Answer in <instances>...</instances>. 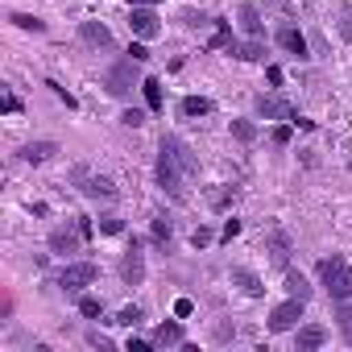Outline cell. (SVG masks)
<instances>
[{"instance_id":"1","label":"cell","mask_w":352,"mask_h":352,"mask_svg":"<svg viewBox=\"0 0 352 352\" xmlns=\"http://www.w3.org/2000/svg\"><path fill=\"white\" fill-rule=\"evenodd\" d=\"M187 174H195L191 149H187L179 137H162V149H157V187H162L174 204L187 199Z\"/></svg>"},{"instance_id":"2","label":"cell","mask_w":352,"mask_h":352,"mask_svg":"<svg viewBox=\"0 0 352 352\" xmlns=\"http://www.w3.org/2000/svg\"><path fill=\"white\" fill-rule=\"evenodd\" d=\"M319 282H323V290L331 294V302H340V298L352 302V265H348L340 253H331V257L319 261Z\"/></svg>"},{"instance_id":"3","label":"cell","mask_w":352,"mask_h":352,"mask_svg":"<svg viewBox=\"0 0 352 352\" xmlns=\"http://www.w3.org/2000/svg\"><path fill=\"white\" fill-rule=\"evenodd\" d=\"M137 58H120L116 67H108V75H104V87H108V96H116V100H124L129 91H133V83H137Z\"/></svg>"},{"instance_id":"4","label":"cell","mask_w":352,"mask_h":352,"mask_svg":"<svg viewBox=\"0 0 352 352\" xmlns=\"http://www.w3.org/2000/svg\"><path fill=\"white\" fill-rule=\"evenodd\" d=\"M302 307H307V302L290 294L286 302H278V307L270 311V323H265V327H270L274 336H282V331H294V327H298V319H302Z\"/></svg>"},{"instance_id":"5","label":"cell","mask_w":352,"mask_h":352,"mask_svg":"<svg viewBox=\"0 0 352 352\" xmlns=\"http://www.w3.org/2000/svg\"><path fill=\"white\" fill-rule=\"evenodd\" d=\"M100 278V270H96V261H71L63 274H58V286L67 290V294H79L83 286H91Z\"/></svg>"},{"instance_id":"6","label":"cell","mask_w":352,"mask_h":352,"mask_svg":"<svg viewBox=\"0 0 352 352\" xmlns=\"http://www.w3.org/2000/svg\"><path fill=\"white\" fill-rule=\"evenodd\" d=\"M265 253H270V261H274V265L290 270V253H294L290 232H286V228H270V232H265Z\"/></svg>"},{"instance_id":"7","label":"cell","mask_w":352,"mask_h":352,"mask_svg":"<svg viewBox=\"0 0 352 352\" xmlns=\"http://www.w3.org/2000/svg\"><path fill=\"white\" fill-rule=\"evenodd\" d=\"M120 278H124V286H141V282H145V257H141V245H137V241H133L129 253L120 257Z\"/></svg>"},{"instance_id":"8","label":"cell","mask_w":352,"mask_h":352,"mask_svg":"<svg viewBox=\"0 0 352 352\" xmlns=\"http://www.w3.org/2000/svg\"><path fill=\"white\" fill-rule=\"evenodd\" d=\"M129 30H133V38H141V42H153V38L162 34L157 17H153L149 9H133V13H129Z\"/></svg>"},{"instance_id":"9","label":"cell","mask_w":352,"mask_h":352,"mask_svg":"<svg viewBox=\"0 0 352 352\" xmlns=\"http://www.w3.org/2000/svg\"><path fill=\"white\" fill-rule=\"evenodd\" d=\"M75 179H83V195H87V199H104V204L116 199V183H112V179H87L83 166L75 170Z\"/></svg>"},{"instance_id":"10","label":"cell","mask_w":352,"mask_h":352,"mask_svg":"<svg viewBox=\"0 0 352 352\" xmlns=\"http://www.w3.org/2000/svg\"><path fill=\"white\" fill-rule=\"evenodd\" d=\"M257 116H265V120H290L294 124V108L286 104V100H278V96H257Z\"/></svg>"},{"instance_id":"11","label":"cell","mask_w":352,"mask_h":352,"mask_svg":"<svg viewBox=\"0 0 352 352\" xmlns=\"http://www.w3.org/2000/svg\"><path fill=\"white\" fill-rule=\"evenodd\" d=\"M327 344V327L323 323H302L298 331H294V348L298 352H315V348H323Z\"/></svg>"},{"instance_id":"12","label":"cell","mask_w":352,"mask_h":352,"mask_svg":"<svg viewBox=\"0 0 352 352\" xmlns=\"http://www.w3.org/2000/svg\"><path fill=\"white\" fill-rule=\"evenodd\" d=\"M79 38L91 46V50H112V30L104 21H83L79 25Z\"/></svg>"},{"instance_id":"13","label":"cell","mask_w":352,"mask_h":352,"mask_svg":"<svg viewBox=\"0 0 352 352\" xmlns=\"http://www.w3.org/2000/svg\"><path fill=\"white\" fill-rule=\"evenodd\" d=\"M79 236H83L79 224H75V228H54V232H50V253H58V257L79 253Z\"/></svg>"},{"instance_id":"14","label":"cell","mask_w":352,"mask_h":352,"mask_svg":"<svg viewBox=\"0 0 352 352\" xmlns=\"http://www.w3.org/2000/svg\"><path fill=\"white\" fill-rule=\"evenodd\" d=\"M174 344H183V323L179 319H166L153 327V348H174Z\"/></svg>"},{"instance_id":"15","label":"cell","mask_w":352,"mask_h":352,"mask_svg":"<svg viewBox=\"0 0 352 352\" xmlns=\"http://www.w3.org/2000/svg\"><path fill=\"white\" fill-rule=\"evenodd\" d=\"M232 282L249 294V298H261L265 294V286H261V278L253 274V270H245V265H232Z\"/></svg>"},{"instance_id":"16","label":"cell","mask_w":352,"mask_h":352,"mask_svg":"<svg viewBox=\"0 0 352 352\" xmlns=\"http://www.w3.org/2000/svg\"><path fill=\"white\" fill-rule=\"evenodd\" d=\"M278 46L282 50H290L294 58H307V38L294 30V25H286V30H278Z\"/></svg>"},{"instance_id":"17","label":"cell","mask_w":352,"mask_h":352,"mask_svg":"<svg viewBox=\"0 0 352 352\" xmlns=\"http://www.w3.org/2000/svg\"><path fill=\"white\" fill-rule=\"evenodd\" d=\"M54 153H58V145H54V141H30V145L21 149V157H25L30 166H42V162H50Z\"/></svg>"},{"instance_id":"18","label":"cell","mask_w":352,"mask_h":352,"mask_svg":"<svg viewBox=\"0 0 352 352\" xmlns=\"http://www.w3.org/2000/svg\"><path fill=\"white\" fill-rule=\"evenodd\" d=\"M179 112L191 116V120H195V116H208V112H212V100H208V96H187V100L179 104Z\"/></svg>"},{"instance_id":"19","label":"cell","mask_w":352,"mask_h":352,"mask_svg":"<svg viewBox=\"0 0 352 352\" xmlns=\"http://www.w3.org/2000/svg\"><path fill=\"white\" fill-rule=\"evenodd\" d=\"M241 30H245L249 38H261V34H265V25H261V17H257V9H253V5H245V9H241Z\"/></svg>"},{"instance_id":"20","label":"cell","mask_w":352,"mask_h":352,"mask_svg":"<svg viewBox=\"0 0 352 352\" xmlns=\"http://www.w3.org/2000/svg\"><path fill=\"white\" fill-rule=\"evenodd\" d=\"M232 54H236L241 63H261V58H265V46H261V38H253V42H245V46H232Z\"/></svg>"},{"instance_id":"21","label":"cell","mask_w":352,"mask_h":352,"mask_svg":"<svg viewBox=\"0 0 352 352\" xmlns=\"http://www.w3.org/2000/svg\"><path fill=\"white\" fill-rule=\"evenodd\" d=\"M286 290H290L294 298H302V302L311 298V282H307V278H302L298 270H286Z\"/></svg>"},{"instance_id":"22","label":"cell","mask_w":352,"mask_h":352,"mask_svg":"<svg viewBox=\"0 0 352 352\" xmlns=\"http://www.w3.org/2000/svg\"><path fill=\"white\" fill-rule=\"evenodd\" d=\"M336 323H340L344 344H352V307H348V298H340V302H336Z\"/></svg>"},{"instance_id":"23","label":"cell","mask_w":352,"mask_h":352,"mask_svg":"<svg viewBox=\"0 0 352 352\" xmlns=\"http://www.w3.org/2000/svg\"><path fill=\"white\" fill-rule=\"evenodd\" d=\"M9 21H13L17 30H25V34H46V21H42V17H34V13H13Z\"/></svg>"},{"instance_id":"24","label":"cell","mask_w":352,"mask_h":352,"mask_svg":"<svg viewBox=\"0 0 352 352\" xmlns=\"http://www.w3.org/2000/svg\"><path fill=\"white\" fill-rule=\"evenodd\" d=\"M141 91H145L149 112H162V83H157V79H141Z\"/></svg>"},{"instance_id":"25","label":"cell","mask_w":352,"mask_h":352,"mask_svg":"<svg viewBox=\"0 0 352 352\" xmlns=\"http://www.w3.org/2000/svg\"><path fill=\"white\" fill-rule=\"evenodd\" d=\"M232 137L249 145V141H257V124L253 120H232Z\"/></svg>"},{"instance_id":"26","label":"cell","mask_w":352,"mask_h":352,"mask_svg":"<svg viewBox=\"0 0 352 352\" xmlns=\"http://www.w3.org/2000/svg\"><path fill=\"white\" fill-rule=\"evenodd\" d=\"M100 311H104V302H100L96 294H83V298H79V315H83V319H100Z\"/></svg>"},{"instance_id":"27","label":"cell","mask_w":352,"mask_h":352,"mask_svg":"<svg viewBox=\"0 0 352 352\" xmlns=\"http://www.w3.org/2000/svg\"><path fill=\"white\" fill-rule=\"evenodd\" d=\"M145 315H141V307H120V315H116V323H124V327H137Z\"/></svg>"},{"instance_id":"28","label":"cell","mask_w":352,"mask_h":352,"mask_svg":"<svg viewBox=\"0 0 352 352\" xmlns=\"http://www.w3.org/2000/svg\"><path fill=\"white\" fill-rule=\"evenodd\" d=\"M340 38L352 46V5H344V9H340Z\"/></svg>"},{"instance_id":"29","label":"cell","mask_w":352,"mask_h":352,"mask_svg":"<svg viewBox=\"0 0 352 352\" xmlns=\"http://www.w3.org/2000/svg\"><path fill=\"white\" fill-rule=\"evenodd\" d=\"M220 46H232V25L228 21H220V34L212 38V50H220Z\"/></svg>"},{"instance_id":"30","label":"cell","mask_w":352,"mask_h":352,"mask_svg":"<svg viewBox=\"0 0 352 352\" xmlns=\"http://www.w3.org/2000/svg\"><path fill=\"white\" fill-rule=\"evenodd\" d=\"M120 120H124L129 129H141V124H145V112H141V108H129V112H124Z\"/></svg>"},{"instance_id":"31","label":"cell","mask_w":352,"mask_h":352,"mask_svg":"<svg viewBox=\"0 0 352 352\" xmlns=\"http://www.w3.org/2000/svg\"><path fill=\"white\" fill-rule=\"evenodd\" d=\"M100 232H108V236H116V232H124V224H120L116 216H104V220H100Z\"/></svg>"},{"instance_id":"32","label":"cell","mask_w":352,"mask_h":352,"mask_svg":"<svg viewBox=\"0 0 352 352\" xmlns=\"http://www.w3.org/2000/svg\"><path fill=\"white\" fill-rule=\"evenodd\" d=\"M153 241H157V245L170 241V224H166V220H153Z\"/></svg>"},{"instance_id":"33","label":"cell","mask_w":352,"mask_h":352,"mask_svg":"<svg viewBox=\"0 0 352 352\" xmlns=\"http://www.w3.org/2000/svg\"><path fill=\"white\" fill-rule=\"evenodd\" d=\"M87 344H91V348H112V340H108L104 331H96V327L87 331Z\"/></svg>"},{"instance_id":"34","label":"cell","mask_w":352,"mask_h":352,"mask_svg":"<svg viewBox=\"0 0 352 352\" xmlns=\"http://www.w3.org/2000/svg\"><path fill=\"white\" fill-rule=\"evenodd\" d=\"M129 58H137V63H145V58H149V50H145V42H141V38L129 46Z\"/></svg>"},{"instance_id":"35","label":"cell","mask_w":352,"mask_h":352,"mask_svg":"<svg viewBox=\"0 0 352 352\" xmlns=\"http://www.w3.org/2000/svg\"><path fill=\"white\" fill-rule=\"evenodd\" d=\"M191 245H195V249H204V245H212V228H195V236H191Z\"/></svg>"},{"instance_id":"36","label":"cell","mask_w":352,"mask_h":352,"mask_svg":"<svg viewBox=\"0 0 352 352\" xmlns=\"http://www.w3.org/2000/svg\"><path fill=\"white\" fill-rule=\"evenodd\" d=\"M191 311H195V302H191V298H179V302H174V315H179V319H187Z\"/></svg>"},{"instance_id":"37","label":"cell","mask_w":352,"mask_h":352,"mask_svg":"<svg viewBox=\"0 0 352 352\" xmlns=\"http://www.w3.org/2000/svg\"><path fill=\"white\" fill-rule=\"evenodd\" d=\"M274 145H290V124H278L274 129Z\"/></svg>"},{"instance_id":"38","label":"cell","mask_w":352,"mask_h":352,"mask_svg":"<svg viewBox=\"0 0 352 352\" xmlns=\"http://www.w3.org/2000/svg\"><path fill=\"white\" fill-rule=\"evenodd\" d=\"M124 348H129V352H149V348H153V340H129Z\"/></svg>"},{"instance_id":"39","label":"cell","mask_w":352,"mask_h":352,"mask_svg":"<svg viewBox=\"0 0 352 352\" xmlns=\"http://www.w3.org/2000/svg\"><path fill=\"white\" fill-rule=\"evenodd\" d=\"M232 336H236V331H232V327H228V323H220V327H216V340H220V344H228V340H232Z\"/></svg>"},{"instance_id":"40","label":"cell","mask_w":352,"mask_h":352,"mask_svg":"<svg viewBox=\"0 0 352 352\" xmlns=\"http://www.w3.org/2000/svg\"><path fill=\"white\" fill-rule=\"evenodd\" d=\"M236 232H241V220H228V224H224V241H232Z\"/></svg>"},{"instance_id":"41","label":"cell","mask_w":352,"mask_h":352,"mask_svg":"<svg viewBox=\"0 0 352 352\" xmlns=\"http://www.w3.org/2000/svg\"><path fill=\"white\" fill-rule=\"evenodd\" d=\"M5 112H21V100L17 96H5Z\"/></svg>"},{"instance_id":"42","label":"cell","mask_w":352,"mask_h":352,"mask_svg":"<svg viewBox=\"0 0 352 352\" xmlns=\"http://www.w3.org/2000/svg\"><path fill=\"white\" fill-rule=\"evenodd\" d=\"M133 5H153V0H133Z\"/></svg>"}]
</instances>
